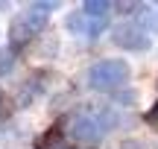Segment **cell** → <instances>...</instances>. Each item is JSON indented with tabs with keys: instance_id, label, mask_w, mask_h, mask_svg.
I'll return each mask as SVG.
<instances>
[{
	"instance_id": "1",
	"label": "cell",
	"mask_w": 158,
	"mask_h": 149,
	"mask_svg": "<svg viewBox=\"0 0 158 149\" xmlns=\"http://www.w3.org/2000/svg\"><path fill=\"white\" fill-rule=\"evenodd\" d=\"M132 67L126 58H97L88 67V85L94 88L97 94H117L129 85Z\"/></svg>"
},
{
	"instance_id": "2",
	"label": "cell",
	"mask_w": 158,
	"mask_h": 149,
	"mask_svg": "<svg viewBox=\"0 0 158 149\" xmlns=\"http://www.w3.org/2000/svg\"><path fill=\"white\" fill-rule=\"evenodd\" d=\"M64 138L76 146H97L102 140V129L91 111H73L64 123Z\"/></svg>"
},
{
	"instance_id": "3",
	"label": "cell",
	"mask_w": 158,
	"mask_h": 149,
	"mask_svg": "<svg viewBox=\"0 0 158 149\" xmlns=\"http://www.w3.org/2000/svg\"><path fill=\"white\" fill-rule=\"evenodd\" d=\"M44 26H47V15H41V12H35L32 6H29L27 12H21V15L12 18V23H9V47L12 50L27 47Z\"/></svg>"
},
{
	"instance_id": "4",
	"label": "cell",
	"mask_w": 158,
	"mask_h": 149,
	"mask_svg": "<svg viewBox=\"0 0 158 149\" xmlns=\"http://www.w3.org/2000/svg\"><path fill=\"white\" fill-rule=\"evenodd\" d=\"M111 41L120 50H129V53H143L152 47V35L147 29H141L132 18H123L120 23L111 26Z\"/></svg>"
},
{
	"instance_id": "5",
	"label": "cell",
	"mask_w": 158,
	"mask_h": 149,
	"mask_svg": "<svg viewBox=\"0 0 158 149\" xmlns=\"http://www.w3.org/2000/svg\"><path fill=\"white\" fill-rule=\"evenodd\" d=\"M82 12L91 18V23L100 26V32H102V29L108 26V21H111L114 3H108V0H88V3H82Z\"/></svg>"
},
{
	"instance_id": "6",
	"label": "cell",
	"mask_w": 158,
	"mask_h": 149,
	"mask_svg": "<svg viewBox=\"0 0 158 149\" xmlns=\"http://www.w3.org/2000/svg\"><path fill=\"white\" fill-rule=\"evenodd\" d=\"M64 23H68V29H70L73 35H97V32H100V26L91 23V18L85 15L82 9H73L68 18H64Z\"/></svg>"
},
{
	"instance_id": "7",
	"label": "cell",
	"mask_w": 158,
	"mask_h": 149,
	"mask_svg": "<svg viewBox=\"0 0 158 149\" xmlns=\"http://www.w3.org/2000/svg\"><path fill=\"white\" fill-rule=\"evenodd\" d=\"M41 91H44V76L35 73V76H29V79L21 85V91H18V97H21V99H18V103H21V105H29Z\"/></svg>"
},
{
	"instance_id": "8",
	"label": "cell",
	"mask_w": 158,
	"mask_h": 149,
	"mask_svg": "<svg viewBox=\"0 0 158 149\" xmlns=\"http://www.w3.org/2000/svg\"><path fill=\"white\" fill-rule=\"evenodd\" d=\"M91 114L97 117V123H100L102 132H111V129H117V126H120V111H117V108H111V105H100V108L91 111Z\"/></svg>"
},
{
	"instance_id": "9",
	"label": "cell",
	"mask_w": 158,
	"mask_h": 149,
	"mask_svg": "<svg viewBox=\"0 0 158 149\" xmlns=\"http://www.w3.org/2000/svg\"><path fill=\"white\" fill-rule=\"evenodd\" d=\"M12 67H15V50L12 47H0V76L12 73Z\"/></svg>"
},
{
	"instance_id": "10",
	"label": "cell",
	"mask_w": 158,
	"mask_h": 149,
	"mask_svg": "<svg viewBox=\"0 0 158 149\" xmlns=\"http://www.w3.org/2000/svg\"><path fill=\"white\" fill-rule=\"evenodd\" d=\"M138 103V88H123L117 91V105H135Z\"/></svg>"
},
{
	"instance_id": "11",
	"label": "cell",
	"mask_w": 158,
	"mask_h": 149,
	"mask_svg": "<svg viewBox=\"0 0 158 149\" xmlns=\"http://www.w3.org/2000/svg\"><path fill=\"white\" fill-rule=\"evenodd\" d=\"M56 6H59V3H53V0H38V3H32V9H35V12H41V15H50Z\"/></svg>"
},
{
	"instance_id": "12",
	"label": "cell",
	"mask_w": 158,
	"mask_h": 149,
	"mask_svg": "<svg viewBox=\"0 0 158 149\" xmlns=\"http://www.w3.org/2000/svg\"><path fill=\"white\" fill-rule=\"evenodd\" d=\"M120 149H149V146L143 143L141 138H126L123 143H120Z\"/></svg>"
},
{
	"instance_id": "13",
	"label": "cell",
	"mask_w": 158,
	"mask_h": 149,
	"mask_svg": "<svg viewBox=\"0 0 158 149\" xmlns=\"http://www.w3.org/2000/svg\"><path fill=\"white\" fill-rule=\"evenodd\" d=\"M0 103H3V94H0Z\"/></svg>"
}]
</instances>
